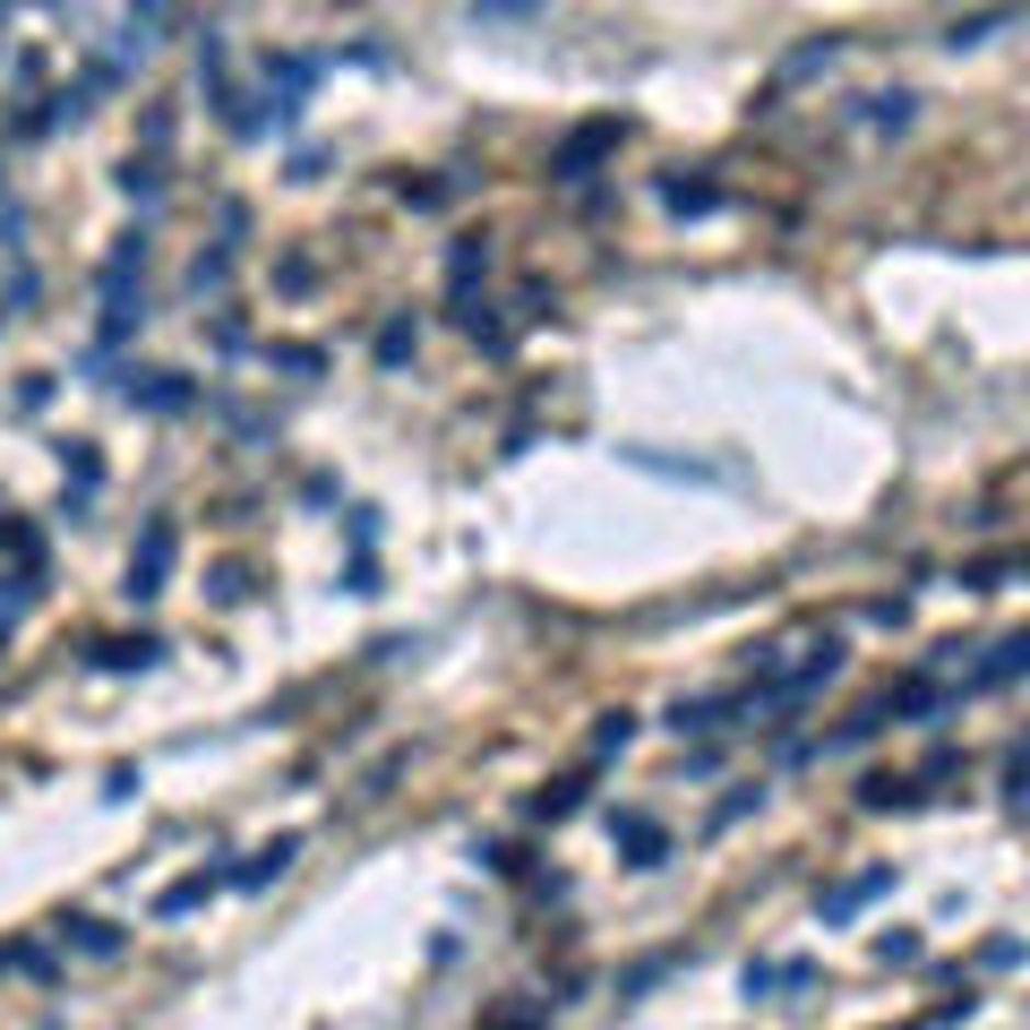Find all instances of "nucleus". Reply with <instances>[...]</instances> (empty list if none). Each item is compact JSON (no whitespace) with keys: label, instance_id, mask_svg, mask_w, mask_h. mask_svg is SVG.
I'll return each mask as SVG.
<instances>
[{"label":"nucleus","instance_id":"nucleus-17","mask_svg":"<svg viewBox=\"0 0 1030 1030\" xmlns=\"http://www.w3.org/2000/svg\"><path fill=\"white\" fill-rule=\"evenodd\" d=\"M472 9H533V0H472Z\"/></svg>","mask_w":1030,"mask_h":1030},{"label":"nucleus","instance_id":"nucleus-10","mask_svg":"<svg viewBox=\"0 0 1030 1030\" xmlns=\"http://www.w3.org/2000/svg\"><path fill=\"white\" fill-rule=\"evenodd\" d=\"M198 902H206V876H181V884H172L154 911H163V919H181V911H198Z\"/></svg>","mask_w":1030,"mask_h":1030},{"label":"nucleus","instance_id":"nucleus-3","mask_svg":"<svg viewBox=\"0 0 1030 1030\" xmlns=\"http://www.w3.org/2000/svg\"><path fill=\"white\" fill-rule=\"evenodd\" d=\"M129 404H154V412H181L190 404V387L172 378V369H147V378H129Z\"/></svg>","mask_w":1030,"mask_h":1030},{"label":"nucleus","instance_id":"nucleus-8","mask_svg":"<svg viewBox=\"0 0 1030 1030\" xmlns=\"http://www.w3.org/2000/svg\"><path fill=\"white\" fill-rule=\"evenodd\" d=\"M60 936H78V945H87L95 962H103V953H121V927H103V919H69Z\"/></svg>","mask_w":1030,"mask_h":1030},{"label":"nucleus","instance_id":"nucleus-7","mask_svg":"<svg viewBox=\"0 0 1030 1030\" xmlns=\"http://www.w3.org/2000/svg\"><path fill=\"white\" fill-rule=\"evenodd\" d=\"M1022 662H1030V636H1005V644H996V662L978 670V678H987V687H1005V678H1022Z\"/></svg>","mask_w":1030,"mask_h":1030},{"label":"nucleus","instance_id":"nucleus-5","mask_svg":"<svg viewBox=\"0 0 1030 1030\" xmlns=\"http://www.w3.org/2000/svg\"><path fill=\"white\" fill-rule=\"evenodd\" d=\"M884 884H893V868H868V876H859V884H842V893L824 902V919H850V911H859V902H876Z\"/></svg>","mask_w":1030,"mask_h":1030},{"label":"nucleus","instance_id":"nucleus-15","mask_svg":"<svg viewBox=\"0 0 1030 1030\" xmlns=\"http://www.w3.org/2000/svg\"><path fill=\"white\" fill-rule=\"evenodd\" d=\"M876 953H884V962H919V936H893V927H884V936H876Z\"/></svg>","mask_w":1030,"mask_h":1030},{"label":"nucleus","instance_id":"nucleus-12","mask_svg":"<svg viewBox=\"0 0 1030 1030\" xmlns=\"http://www.w3.org/2000/svg\"><path fill=\"white\" fill-rule=\"evenodd\" d=\"M627 739H636V721H627V713H602V730H593V756H618Z\"/></svg>","mask_w":1030,"mask_h":1030},{"label":"nucleus","instance_id":"nucleus-11","mask_svg":"<svg viewBox=\"0 0 1030 1030\" xmlns=\"http://www.w3.org/2000/svg\"><path fill=\"white\" fill-rule=\"evenodd\" d=\"M154 653H163V644H147V636H138V644H103V670H147Z\"/></svg>","mask_w":1030,"mask_h":1030},{"label":"nucleus","instance_id":"nucleus-1","mask_svg":"<svg viewBox=\"0 0 1030 1030\" xmlns=\"http://www.w3.org/2000/svg\"><path fill=\"white\" fill-rule=\"evenodd\" d=\"M163 566H172V524H147V550L129 559V602H154L163 593Z\"/></svg>","mask_w":1030,"mask_h":1030},{"label":"nucleus","instance_id":"nucleus-4","mask_svg":"<svg viewBox=\"0 0 1030 1030\" xmlns=\"http://www.w3.org/2000/svg\"><path fill=\"white\" fill-rule=\"evenodd\" d=\"M293 850H301L293 833H284V842H266V850H258V859H250V868H241V876H232V884H241V893H258V884H275V876L293 868Z\"/></svg>","mask_w":1030,"mask_h":1030},{"label":"nucleus","instance_id":"nucleus-16","mask_svg":"<svg viewBox=\"0 0 1030 1030\" xmlns=\"http://www.w3.org/2000/svg\"><path fill=\"white\" fill-rule=\"evenodd\" d=\"M121 190H129V198H154L163 181H154V163H129V172H121Z\"/></svg>","mask_w":1030,"mask_h":1030},{"label":"nucleus","instance_id":"nucleus-13","mask_svg":"<svg viewBox=\"0 0 1030 1030\" xmlns=\"http://www.w3.org/2000/svg\"><path fill=\"white\" fill-rule=\"evenodd\" d=\"M481 266H490V241H481V232H464V241H456V284H472Z\"/></svg>","mask_w":1030,"mask_h":1030},{"label":"nucleus","instance_id":"nucleus-14","mask_svg":"<svg viewBox=\"0 0 1030 1030\" xmlns=\"http://www.w3.org/2000/svg\"><path fill=\"white\" fill-rule=\"evenodd\" d=\"M662 198L678 206V215H705V206H713V190H705V181H670Z\"/></svg>","mask_w":1030,"mask_h":1030},{"label":"nucleus","instance_id":"nucleus-2","mask_svg":"<svg viewBox=\"0 0 1030 1030\" xmlns=\"http://www.w3.org/2000/svg\"><path fill=\"white\" fill-rule=\"evenodd\" d=\"M602 147H618V129L610 121H593V129H575V138H566L559 147V181H584V163H593V154Z\"/></svg>","mask_w":1030,"mask_h":1030},{"label":"nucleus","instance_id":"nucleus-9","mask_svg":"<svg viewBox=\"0 0 1030 1030\" xmlns=\"http://www.w3.org/2000/svg\"><path fill=\"white\" fill-rule=\"evenodd\" d=\"M378 360H387V369H404V360H412V318H387V335H378Z\"/></svg>","mask_w":1030,"mask_h":1030},{"label":"nucleus","instance_id":"nucleus-6","mask_svg":"<svg viewBox=\"0 0 1030 1030\" xmlns=\"http://www.w3.org/2000/svg\"><path fill=\"white\" fill-rule=\"evenodd\" d=\"M618 842L636 850V868H653V859H662V824H644V816H618Z\"/></svg>","mask_w":1030,"mask_h":1030}]
</instances>
